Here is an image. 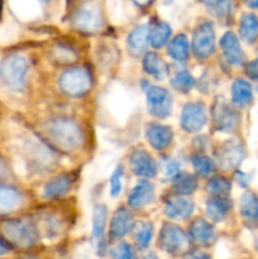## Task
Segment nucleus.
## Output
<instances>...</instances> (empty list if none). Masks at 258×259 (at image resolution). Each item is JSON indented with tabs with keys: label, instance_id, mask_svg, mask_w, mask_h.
<instances>
[{
	"label": "nucleus",
	"instance_id": "nucleus-18",
	"mask_svg": "<svg viewBox=\"0 0 258 259\" xmlns=\"http://www.w3.org/2000/svg\"><path fill=\"white\" fill-rule=\"evenodd\" d=\"M154 186L147 180H143L132 189L128 196V204L133 209H142L147 205H151L154 201Z\"/></svg>",
	"mask_w": 258,
	"mask_h": 259
},
{
	"label": "nucleus",
	"instance_id": "nucleus-43",
	"mask_svg": "<svg viewBox=\"0 0 258 259\" xmlns=\"http://www.w3.org/2000/svg\"><path fill=\"white\" fill-rule=\"evenodd\" d=\"M186 259H210V257L205 253H195V254L189 255Z\"/></svg>",
	"mask_w": 258,
	"mask_h": 259
},
{
	"label": "nucleus",
	"instance_id": "nucleus-28",
	"mask_svg": "<svg viewBox=\"0 0 258 259\" xmlns=\"http://www.w3.org/2000/svg\"><path fill=\"white\" fill-rule=\"evenodd\" d=\"M190 45L185 34H177L168 45V55L177 62H185L189 57Z\"/></svg>",
	"mask_w": 258,
	"mask_h": 259
},
{
	"label": "nucleus",
	"instance_id": "nucleus-14",
	"mask_svg": "<svg viewBox=\"0 0 258 259\" xmlns=\"http://www.w3.org/2000/svg\"><path fill=\"white\" fill-rule=\"evenodd\" d=\"M220 47L225 60L233 66H242L245 61V55L242 50L239 39L233 32H227L220 38Z\"/></svg>",
	"mask_w": 258,
	"mask_h": 259
},
{
	"label": "nucleus",
	"instance_id": "nucleus-35",
	"mask_svg": "<svg viewBox=\"0 0 258 259\" xmlns=\"http://www.w3.org/2000/svg\"><path fill=\"white\" fill-rule=\"evenodd\" d=\"M123 175H124V168L123 164H118L116 168L114 169L113 175L110 177V195L111 196H118L121 192L123 189Z\"/></svg>",
	"mask_w": 258,
	"mask_h": 259
},
{
	"label": "nucleus",
	"instance_id": "nucleus-45",
	"mask_svg": "<svg viewBox=\"0 0 258 259\" xmlns=\"http://www.w3.org/2000/svg\"><path fill=\"white\" fill-rule=\"evenodd\" d=\"M247 5L250 8H258V2H248Z\"/></svg>",
	"mask_w": 258,
	"mask_h": 259
},
{
	"label": "nucleus",
	"instance_id": "nucleus-44",
	"mask_svg": "<svg viewBox=\"0 0 258 259\" xmlns=\"http://www.w3.org/2000/svg\"><path fill=\"white\" fill-rule=\"evenodd\" d=\"M142 259H158V257L156 255V253L148 252V253H146L143 257H142Z\"/></svg>",
	"mask_w": 258,
	"mask_h": 259
},
{
	"label": "nucleus",
	"instance_id": "nucleus-3",
	"mask_svg": "<svg viewBox=\"0 0 258 259\" xmlns=\"http://www.w3.org/2000/svg\"><path fill=\"white\" fill-rule=\"evenodd\" d=\"M29 65L24 56L9 55L0 62V77L13 91H22L27 85Z\"/></svg>",
	"mask_w": 258,
	"mask_h": 259
},
{
	"label": "nucleus",
	"instance_id": "nucleus-38",
	"mask_svg": "<svg viewBox=\"0 0 258 259\" xmlns=\"http://www.w3.org/2000/svg\"><path fill=\"white\" fill-rule=\"evenodd\" d=\"M110 255L113 259H133V249L126 243H120V244L115 245L113 249L110 250Z\"/></svg>",
	"mask_w": 258,
	"mask_h": 259
},
{
	"label": "nucleus",
	"instance_id": "nucleus-48",
	"mask_svg": "<svg viewBox=\"0 0 258 259\" xmlns=\"http://www.w3.org/2000/svg\"><path fill=\"white\" fill-rule=\"evenodd\" d=\"M257 245H258V240H257Z\"/></svg>",
	"mask_w": 258,
	"mask_h": 259
},
{
	"label": "nucleus",
	"instance_id": "nucleus-21",
	"mask_svg": "<svg viewBox=\"0 0 258 259\" xmlns=\"http://www.w3.org/2000/svg\"><path fill=\"white\" fill-rule=\"evenodd\" d=\"M239 212L243 223L249 228L258 227V197L253 192L248 191L240 196Z\"/></svg>",
	"mask_w": 258,
	"mask_h": 259
},
{
	"label": "nucleus",
	"instance_id": "nucleus-25",
	"mask_svg": "<svg viewBox=\"0 0 258 259\" xmlns=\"http://www.w3.org/2000/svg\"><path fill=\"white\" fill-rule=\"evenodd\" d=\"M230 209H232V200L228 197H211L206 202V214L214 223L224 220Z\"/></svg>",
	"mask_w": 258,
	"mask_h": 259
},
{
	"label": "nucleus",
	"instance_id": "nucleus-39",
	"mask_svg": "<svg viewBox=\"0 0 258 259\" xmlns=\"http://www.w3.org/2000/svg\"><path fill=\"white\" fill-rule=\"evenodd\" d=\"M43 225H45V233L47 237L51 234L57 235L58 233H60L61 224L58 223L57 219H55V218L47 217L45 220H43Z\"/></svg>",
	"mask_w": 258,
	"mask_h": 259
},
{
	"label": "nucleus",
	"instance_id": "nucleus-31",
	"mask_svg": "<svg viewBox=\"0 0 258 259\" xmlns=\"http://www.w3.org/2000/svg\"><path fill=\"white\" fill-rule=\"evenodd\" d=\"M206 189L209 194L212 195V197H228L230 190H232V184L225 177L214 176L207 182Z\"/></svg>",
	"mask_w": 258,
	"mask_h": 259
},
{
	"label": "nucleus",
	"instance_id": "nucleus-22",
	"mask_svg": "<svg viewBox=\"0 0 258 259\" xmlns=\"http://www.w3.org/2000/svg\"><path fill=\"white\" fill-rule=\"evenodd\" d=\"M134 217L126 207H119L110 220V235L123 238L133 229Z\"/></svg>",
	"mask_w": 258,
	"mask_h": 259
},
{
	"label": "nucleus",
	"instance_id": "nucleus-16",
	"mask_svg": "<svg viewBox=\"0 0 258 259\" xmlns=\"http://www.w3.org/2000/svg\"><path fill=\"white\" fill-rule=\"evenodd\" d=\"M146 136L149 144L153 147L156 151H163L174 139V133L168 125H163L159 123H151L147 125Z\"/></svg>",
	"mask_w": 258,
	"mask_h": 259
},
{
	"label": "nucleus",
	"instance_id": "nucleus-26",
	"mask_svg": "<svg viewBox=\"0 0 258 259\" xmlns=\"http://www.w3.org/2000/svg\"><path fill=\"white\" fill-rule=\"evenodd\" d=\"M253 98L252 86L243 78H237L232 86V101L234 105L244 108L249 105Z\"/></svg>",
	"mask_w": 258,
	"mask_h": 259
},
{
	"label": "nucleus",
	"instance_id": "nucleus-32",
	"mask_svg": "<svg viewBox=\"0 0 258 259\" xmlns=\"http://www.w3.org/2000/svg\"><path fill=\"white\" fill-rule=\"evenodd\" d=\"M153 237V225L148 222H141L136 227L134 239L141 249H146Z\"/></svg>",
	"mask_w": 258,
	"mask_h": 259
},
{
	"label": "nucleus",
	"instance_id": "nucleus-15",
	"mask_svg": "<svg viewBox=\"0 0 258 259\" xmlns=\"http://www.w3.org/2000/svg\"><path fill=\"white\" fill-rule=\"evenodd\" d=\"M24 204V196L18 189L0 182V215L17 211Z\"/></svg>",
	"mask_w": 258,
	"mask_h": 259
},
{
	"label": "nucleus",
	"instance_id": "nucleus-46",
	"mask_svg": "<svg viewBox=\"0 0 258 259\" xmlns=\"http://www.w3.org/2000/svg\"><path fill=\"white\" fill-rule=\"evenodd\" d=\"M19 259H38V258L33 257V255H24V257H20Z\"/></svg>",
	"mask_w": 258,
	"mask_h": 259
},
{
	"label": "nucleus",
	"instance_id": "nucleus-9",
	"mask_svg": "<svg viewBox=\"0 0 258 259\" xmlns=\"http://www.w3.org/2000/svg\"><path fill=\"white\" fill-rule=\"evenodd\" d=\"M207 123L206 108L202 103H187L182 109L181 126L187 133L200 132Z\"/></svg>",
	"mask_w": 258,
	"mask_h": 259
},
{
	"label": "nucleus",
	"instance_id": "nucleus-34",
	"mask_svg": "<svg viewBox=\"0 0 258 259\" xmlns=\"http://www.w3.org/2000/svg\"><path fill=\"white\" fill-rule=\"evenodd\" d=\"M171 83L172 86H174V89H176L177 91L187 94L192 88H194L196 81H195L194 76L190 75L187 71H180V72H177L176 75L172 77Z\"/></svg>",
	"mask_w": 258,
	"mask_h": 259
},
{
	"label": "nucleus",
	"instance_id": "nucleus-4",
	"mask_svg": "<svg viewBox=\"0 0 258 259\" xmlns=\"http://www.w3.org/2000/svg\"><path fill=\"white\" fill-rule=\"evenodd\" d=\"M61 90L70 96H82L91 88V76L85 68H70L60 76L58 80Z\"/></svg>",
	"mask_w": 258,
	"mask_h": 259
},
{
	"label": "nucleus",
	"instance_id": "nucleus-17",
	"mask_svg": "<svg viewBox=\"0 0 258 259\" xmlns=\"http://www.w3.org/2000/svg\"><path fill=\"white\" fill-rule=\"evenodd\" d=\"M195 210L194 202L185 196L171 197L164 204V214L172 220H186Z\"/></svg>",
	"mask_w": 258,
	"mask_h": 259
},
{
	"label": "nucleus",
	"instance_id": "nucleus-20",
	"mask_svg": "<svg viewBox=\"0 0 258 259\" xmlns=\"http://www.w3.org/2000/svg\"><path fill=\"white\" fill-rule=\"evenodd\" d=\"M189 237L194 243L200 245H210L217 239V232L210 223L204 219H196L189 228Z\"/></svg>",
	"mask_w": 258,
	"mask_h": 259
},
{
	"label": "nucleus",
	"instance_id": "nucleus-40",
	"mask_svg": "<svg viewBox=\"0 0 258 259\" xmlns=\"http://www.w3.org/2000/svg\"><path fill=\"white\" fill-rule=\"evenodd\" d=\"M247 73L253 80H258V58L247 65Z\"/></svg>",
	"mask_w": 258,
	"mask_h": 259
},
{
	"label": "nucleus",
	"instance_id": "nucleus-12",
	"mask_svg": "<svg viewBox=\"0 0 258 259\" xmlns=\"http://www.w3.org/2000/svg\"><path fill=\"white\" fill-rule=\"evenodd\" d=\"M129 163L134 175L143 179H152L157 175V164L151 154L144 149H136L129 157Z\"/></svg>",
	"mask_w": 258,
	"mask_h": 259
},
{
	"label": "nucleus",
	"instance_id": "nucleus-2",
	"mask_svg": "<svg viewBox=\"0 0 258 259\" xmlns=\"http://www.w3.org/2000/svg\"><path fill=\"white\" fill-rule=\"evenodd\" d=\"M2 237H4L12 247L32 248L37 244L39 230L34 223L27 219H9L0 224Z\"/></svg>",
	"mask_w": 258,
	"mask_h": 259
},
{
	"label": "nucleus",
	"instance_id": "nucleus-6",
	"mask_svg": "<svg viewBox=\"0 0 258 259\" xmlns=\"http://www.w3.org/2000/svg\"><path fill=\"white\" fill-rule=\"evenodd\" d=\"M149 113L156 118H167L172 110V98L166 89L161 86L144 83Z\"/></svg>",
	"mask_w": 258,
	"mask_h": 259
},
{
	"label": "nucleus",
	"instance_id": "nucleus-10",
	"mask_svg": "<svg viewBox=\"0 0 258 259\" xmlns=\"http://www.w3.org/2000/svg\"><path fill=\"white\" fill-rule=\"evenodd\" d=\"M211 115L215 128L220 132H224V133H230L232 131H234L238 124L237 113L224 100L215 101Z\"/></svg>",
	"mask_w": 258,
	"mask_h": 259
},
{
	"label": "nucleus",
	"instance_id": "nucleus-30",
	"mask_svg": "<svg viewBox=\"0 0 258 259\" xmlns=\"http://www.w3.org/2000/svg\"><path fill=\"white\" fill-rule=\"evenodd\" d=\"M197 189V180L194 175L190 174H180L175 179L174 191L176 192L177 196H186L191 195L196 191Z\"/></svg>",
	"mask_w": 258,
	"mask_h": 259
},
{
	"label": "nucleus",
	"instance_id": "nucleus-24",
	"mask_svg": "<svg viewBox=\"0 0 258 259\" xmlns=\"http://www.w3.org/2000/svg\"><path fill=\"white\" fill-rule=\"evenodd\" d=\"M143 68L157 80H163L168 75V66L157 53L148 52L143 58Z\"/></svg>",
	"mask_w": 258,
	"mask_h": 259
},
{
	"label": "nucleus",
	"instance_id": "nucleus-41",
	"mask_svg": "<svg viewBox=\"0 0 258 259\" xmlns=\"http://www.w3.org/2000/svg\"><path fill=\"white\" fill-rule=\"evenodd\" d=\"M12 250H13L12 244H10V243L8 242L4 237H2V235H0V257H2V255L8 254V253H10Z\"/></svg>",
	"mask_w": 258,
	"mask_h": 259
},
{
	"label": "nucleus",
	"instance_id": "nucleus-5",
	"mask_svg": "<svg viewBox=\"0 0 258 259\" xmlns=\"http://www.w3.org/2000/svg\"><path fill=\"white\" fill-rule=\"evenodd\" d=\"M71 22L73 27L81 32H98L103 27L100 8L95 3H83L75 10Z\"/></svg>",
	"mask_w": 258,
	"mask_h": 259
},
{
	"label": "nucleus",
	"instance_id": "nucleus-36",
	"mask_svg": "<svg viewBox=\"0 0 258 259\" xmlns=\"http://www.w3.org/2000/svg\"><path fill=\"white\" fill-rule=\"evenodd\" d=\"M207 7L214 12L218 18H227L232 13L233 4L229 2H211L206 3Z\"/></svg>",
	"mask_w": 258,
	"mask_h": 259
},
{
	"label": "nucleus",
	"instance_id": "nucleus-23",
	"mask_svg": "<svg viewBox=\"0 0 258 259\" xmlns=\"http://www.w3.org/2000/svg\"><path fill=\"white\" fill-rule=\"evenodd\" d=\"M149 29L147 25L142 24L138 25V27L134 28L128 35V39H126V43H128V52L131 53L134 57H138L142 53H144L146 51L147 45L149 42Z\"/></svg>",
	"mask_w": 258,
	"mask_h": 259
},
{
	"label": "nucleus",
	"instance_id": "nucleus-7",
	"mask_svg": "<svg viewBox=\"0 0 258 259\" xmlns=\"http://www.w3.org/2000/svg\"><path fill=\"white\" fill-rule=\"evenodd\" d=\"M187 245V237L184 230L176 224L166 223L161 228L158 237V247L168 254H179Z\"/></svg>",
	"mask_w": 258,
	"mask_h": 259
},
{
	"label": "nucleus",
	"instance_id": "nucleus-1",
	"mask_svg": "<svg viewBox=\"0 0 258 259\" xmlns=\"http://www.w3.org/2000/svg\"><path fill=\"white\" fill-rule=\"evenodd\" d=\"M45 132L52 144L65 152H72L82 144L83 134L76 121L67 118L50 120L45 125Z\"/></svg>",
	"mask_w": 258,
	"mask_h": 259
},
{
	"label": "nucleus",
	"instance_id": "nucleus-8",
	"mask_svg": "<svg viewBox=\"0 0 258 259\" xmlns=\"http://www.w3.org/2000/svg\"><path fill=\"white\" fill-rule=\"evenodd\" d=\"M215 51V32L212 23L202 22L192 37V52L197 58H207Z\"/></svg>",
	"mask_w": 258,
	"mask_h": 259
},
{
	"label": "nucleus",
	"instance_id": "nucleus-29",
	"mask_svg": "<svg viewBox=\"0 0 258 259\" xmlns=\"http://www.w3.org/2000/svg\"><path fill=\"white\" fill-rule=\"evenodd\" d=\"M171 27L164 22H157L156 24L149 28V43L152 47L161 48L168 42V38L171 35Z\"/></svg>",
	"mask_w": 258,
	"mask_h": 259
},
{
	"label": "nucleus",
	"instance_id": "nucleus-42",
	"mask_svg": "<svg viewBox=\"0 0 258 259\" xmlns=\"http://www.w3.org/2000/svg\"><path fill=\"white\" fill-rule=\"evenodd\" d=\"M235 180H237V182L240 185V186L245 187L248 185V182H249V176L243 174V172L237 171L235 172Z\"/></svg>",
	"mask_w": 258,
	"mask_h": 259
},
{
	"label": "nucleus",
	"instance_id": "nucleus-11",
	"mask_svg": "<svg viewBox=\"0 0 258 259\" xmlns=\"http://www.w3.org/2000/svg\"><path fill=\"white\" fill-rule=\"evenodd\" d=\"M218 161L223 168H235L242 163L245 157V149L243 144L237 139L227 141L222 144L217 153Z\"/></svg>",
	"mask_w": 258,
	"mask_h": 259
},
{
	"label": "nucleus",
	"instance_id": "nucleus-37",
	"mask_svg": "<svg viewBox=\"0 0 258 259\" xmlns=\"http://www.w3.org/2000/svg\"><path fill=\"white\" fill-rule=\"evenodd\" d=\"M162 174L167 177V179H176L181 172H180V164L177 161L171 158H164L162 161Z\"/></svg>",
	"mask_w": 258,
	"mask_h": 259
},
{
	"label": "nucleus",
	"instance_id": "nucleus-47",
	"mask_svg": "<svg viewBox=\"0 0 258 259\" xmlns=\"http://www.w3.org/2000/svg\"><path fill=\"white\" fill-rule=\"evenodd\" d=\"M0 9H2V3H0ZM0 13H2V10H0Z\"/></svg>",
	"mask_w": 258,
	"mask_h": 259
},
{
	"label": "nucleus",
	"instance_id": "nucleus-13",
	"mask_svg": "<svg viewBox=\"0 0 258 259\" xmlns=\"http://www.w3.org/2000/svg\"><path fill=\"white\" fill-rule=\"evenodd\" d=\"M108 220V207L103 204L96 205L93 212V239L98 254L105 252V228Z\"/></svg>",
	"mask_w": 258,
	"mask_h": 259
},
{
	"label": "nucleus",
	"instance_id": "nucleus-27",
	"mask_svg": "<svg viewBox=\"0 0 258 259\" xmlns=\"http://www.w3.org/2000/svg\"><path fill=\"white\" fill-rule=\"evenodd\" d=\"M240 37L248 43H253L258 38V17L253 13H245L242 15L239 23Z\"/></svg>",
	"mask_w": 258,
	"mask_h": 259
},
{
	"label": "nucleus",
	"instance_id": "nucleus-19",
	"mask_svg": "<svg viewBox=\"0 0 258 259\" xmlns=\"http://www.w3.org/2000/svg\"><path fill=\"white\" fill-rule=\"evenodd\" d=\"M73 184H75V176L72 174L58 175L45 185L43 196L46 199H60L68 194Z\"/></svg>",
	"mask_w": 258,
	"mask_h": 259
},
{
	"label": "nucleus",
	"instance_id": "nucleus-33",
	"mask_svg": "<svg viewBox=\"0 0 258 259\" xmlns=\"http://www.w3.org/2000/svg\"><path fill=\"white\" fill-rule=\"evenodd\" d=\"M195 172L200 176H209L215 171V162L204 154H195L191 158Z\"/></svg>",
	"mask_w": 258,
	"mask_h": 259
}]
</instances>
